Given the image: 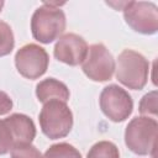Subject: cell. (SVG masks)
I'll list each match as a JSON object with an SVG mask.
<instances>
[{
    "label": "cell",
    "instance_id": "obj_1",
    "mask_svg": "<svg viewBox=\"0 0 158 158\" xmlns=\"http://www.w3.org/2000/svg\"><path fill=\"white\" fill-rule=\"evenodd\" d=\"M57 5V2H46L33 12L31 31L36 41L51 43L64 32L65 15Z\"/></svg>",
    "mask_w": 158,
    "mask_h": 158
},
{
    "label": "cell",
    "instance_id": "obj_2",
    "mask_svg": "<svg viewBox=\"0 0 158 158\" xmlns=\"http://www.w3.org/2000/svg\"><path fill=\"white\" fill-rule=\"evenodd\" d=\"M158 123L156 118L139 116L132 118L125 131V143L136 154H152L157 147Z\"/></svg>",
    "mask_w": 158,
    "mask_h": 158
},
{
    "label": "cell",
    "instance_id": "obj_3",
    "mask_svg": "<svg viewBox=\"0 0 158 158\" xmlns=\"http://www.w3.org/2000/svg\"><path fill=\"white\" fill-rule=\"evenodd\" d=\"M116 78L128 89L141 90L148 80L149 63L138 52L132 49H123L117 58Z\"/></svg>",
    "mask_w": 158,
    "mask_h": 158
},
{
    "label": "cell",
    "instance_id": "obj_4",
    "mask_svg": "<svg viewBox=\"0 0 158 158\" xmlns=\"http://www.w3.org/2000/svg\"><path fill=\"white\" fill-rule=\"evenodd\" d=\"M42 132L51 139L65 137L73 126V114L65 102L52 100L43 104L40 112Z\"/></svg>",
    "mask_w": 158,
    "mask_h": 158
},
{
    "label": "cell",
    "instance_id": "obj_5",
    "mask_svg": "<svg viewBox=\"0 0 158 158\" xmlns=\"http://www.w3.org/2000/svg\"><path fill=\"white\" fill-rule=\"evenodd\" d=\"M126 23L136 32L153 35L158 30V9L153 2L125 1L118 2Z\"/></svg>",
    "mask_w": 158,
    "mask_h": 158
},
{
    "label": "cell",
    "instance_id": "obj_6",
    "mask_svg": "<svg viewBox=\"0 0 158 158\" xmlns=\"http://www.w3.org/2000/svg\"><path fill=\"white\" fill-rule=\"evenodd\" d=\"M99 101L101 111L114 122L125 121L133 109L131 95L116 84L105 86L100 94Z\"/></svg>",
    "mask_w": 158,
    "mask_h": 158
},
{
    "label": "cell",
    "instance_id": "obj_7",
    "mask_svg": "<svg viewBox=\"0 0 158 158\" xmlns=\"http://www.w3.org/2000/svg\"><path fill=\"white\" fill-rule=\"evenodd\" d=\"M81 69L89 79L94 81H106L114 75L115 59L102 43H95L88 48V54L81 63Z\"/></svg>",
    "mask_w": 158,
    "mask_h": 158
},
{
    "label": "cell",
    "instance_id": "obj_8",
    "mask_svg": "<svg viewBox=\"0 0 158 158\" xmlns=\"http://www.w3.org/2000/svg\"><path fill=\"white\" fill-rule=\"evenodd\" d=\"M49 57L44 48L35 43L21 47L15 56V64L19 73L27 79H37L48 68Z\"/></svg>",
    "mask_w": 158,
    "mask_h": 158
},
{
    "label": "cell",
    "instance_id": "obj_9",
    "mask_svg": "<svg viewBox=\"0 0 158 158\" xmlns=\"http://www.w3.org/2000/svg\"><path fill=\"white\" fill-rule=\"evenodd\" d=\"M88 48L89 47L81 36L67 33L62 36L56 43L53 54L59 62L75 67L84 62L88 54Z\"/></svg>",
    "mask_w": 158,
    "mask_h": 158
},
{
    "label": "cell",
    "instance_id": "obj_10",
    "mask_svg": "<svg viewBox=\"0 0 158 158\" xmlns=\"http://www.w3.org/2000/svg\"><path fill=\"white\" fill-rule=\"evenodd\" d=\"M5 122L11 131L14 146L26 144L33 141L36 136V127L33 121L28 116L23 114H12L7 118H5Z\"/></svg>",
    "mask_w": 158,
    "mask_h": 158
},
{
    "label": "cell",
    "instance_id": "obj_11",
    "mask_svg": "<svg viewBox=\"0 0 158 158\" xmlns=\"http://www.w3.org/2000/svg\"><path fill=\"white\" fill-rule=\"evenodd\" d=\"M36 95L42 104H46L52 100L67 102L69 99V89L64 83L54 78H47L37 84Z\"/></svg>",
    "mask_w": 158,
    "mask_h": 158
},
{
    "label": "cell",
    "instance_id": "obj_12",
    "mask_svg": "<svg viewBox=\"0 0 158 158\" xmlns=\"http://www.w3.org/2000/svg\"><path fill=\"white\" fill-rule=\"evenodd\" d=\"M86 158H120V153L112 142L100 141L90 148Z\"/></svg>",
    "mask_w": 158,
    "mask_h": 158
},
{
    "label": "cell",
    "instance_id": "obj_13",
    "mask_svg": "<svg viewBox=\"0 0 158 158\" xmlns=\"http://www.w3.org/2000/svg\"><path fill=\"white\" fill-rule=\"evenodd\" d=\"M43 158H81V156L75 147L69 143L62 142L51 146L46 151Z\"/></svg>",
    "mask_w": 158,
    "mask_h": 158
},
{
    "label": "cell",
    "instance_id": "obj_14",
    "mask_svg": "<svg viewBox=\"0 0 158 158\" xmlns=\"http://www.w3.org/2000/svg\"><path fill=\"white\" fill-rule=\"evenodd\" d=\"M15 46L14 33L9 23L0 20V57L7 56Z\"/></svg>",
    "mask_w": 158,
    "mask_h": 158
},
{
    "label": "cell",
    "instance_id": "obj_15",
    "mask_svg": "<svg viewBox=\"0 0 158 158\" xmlns=\"http://www.w3.org/2000/svg\"><path fill=\"white\" fill-rule=\"evenodd\" d=\"M157 99H158V94L156 90L146 94L141 102H139V112L141 115H146V117L152 116V118L157 117Z\"/></svg>",
    "mask_w": 158,
    "mask_h": 158
},
{
    "label": "cell",
    "instance_id": "obj_16",
    "mask_svg": "<svg viewBox=\"0 0 158 158\" xmlns=\"http://www.w3.org/2000/svg\"><path fill=\"white\" fill-rule=\"evenodd\" d=\"M11 158H43L41 152L31 143L16 144L11 149Z\"/></svg>",
    "mask_w": 158,
    "mask_h": 158
},
{
    "label": "cell",
    "instance_id": "obj_17",
    "mask_svg": "<svg viewBox=\"0 0 158 158\" xmlns=\"http://www.w3.org/2000/svg\"><path fill=\"white\" fill-rule=\"evenodd\" d=\"M14 147V138L5 120H0V156L9 153Z\"/></svg>",
    "mask_w": 158,
    "mask_h": 158
},
{
    "label": "cell",
    "instance_id": "obj_18",
    "mask_svg": "<svg viewBox=\"0 0 158 158\" xmlns=\"http://www.w3.org/2000/svg\"><path fill=\"white\" fill-rule=\"evenodd\" d=\"M12 109V100L5 93L0 90V115H6Z\"/></svg>",
    "mask_w": 158,
    "mask_h": 158
},
{
    "label": "cell",
    "instance_id": "obj_19",
    "mask_svg": "<svg viewBox=\"0 0 158 158\" xmlns=\"http://www.w3.org/2000/svg\"><path fill=\"white\" fill-rule=\"evenodd\" d=\"M2 6H4V1H0V11H1V9H2Z\"/></svg>",
    "mask_w": 158,
    "mask_h": 158
}]
</instances>
